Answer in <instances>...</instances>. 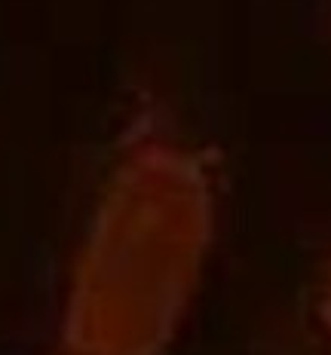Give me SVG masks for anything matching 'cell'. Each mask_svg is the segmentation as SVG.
<instances>
[{"instance_id": "cell-1", "label": "cell", "mask_w": 331, "mask_h": 355, "mask_svg": "<svg viewBox=\"0 0 331 355\" xmlns=\"http://www.w3.org/2000/svg\"><path fill=\"white\" fill-rule=\"evenodd\" d=\"M215 236L205 159L163 138L132 144L77 251L58 355H169Z\"/></svg>"}, {"instance_id": "cell-2", "label": "cell", "mask_w": 331, "mask_h": 355, "mask_svg": "<svg viewBox=\"0 0 331 355\" xmlns=\"http://www.w3.org/2000/svg\"><path fill=\"white\" fill-rule=\"evenodd\" d=\"M316 319H319V328L331 346V261L325 263V270H322L319 291H316Z\"/></svg>"}]
</instances>
